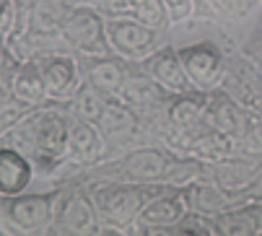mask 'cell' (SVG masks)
Listing matches in <instances>:
<instances>
[{
	"label": "cell",
	"mask_w": 262,
	"mask_h": 236,
	"mask_svg": "<svg viewBox=\"0 0 262 236\" xmlns=\"http://www.w3.org/2000/svg\"><path fill=\"white\" fill-rule=\"evenodd\" d=\"M0 145H13L24 151L34 161L36 171L52 174L68 164L70 153V109L68 104L50 101L34 106L24 114V120L3 135Z\"/></svg>",
	"instance_id": "cell-1"
},
{
	"label": "cell",
	"mask_w": 262,
	"mask_h": 236,
	"mask_svg": "<svg viewBox=\"0 0 262 236\" xmlns=\"http://www.w3.org/2000/svg\"><path fill=\"white\" fill-rule=\"evenodd\" d=\"M164 189H166L164 182L161 184H133V182H120V179L99 182L89 187L99 221H101V231H120V233L130 231L143 205Z\"/></svg>",
	"instance_id": "cell-2"
},
{
	"label": "cell",
	"mask_w": 262,
	"mask_h": 236,
	"mask_svg": "<svg viewBox=\"0 0 262 236\" xmlns=\"http://www.w3.org/2000/svg\"><path fill=\"white\" fill-rule=\"evenodd\" d=\"M60 189L52 192H24L16 198H3L0 223L11 233H50L55 223Z\"/></svg>",
	"instance_id": "cell-3"
},
{
	"label": "cell",
	"mask_w": 262,
	"mask_h": 236,
	"mask_svg": "<svg viewBox=\"0 0 262 236\" xmlns=\"http://www.w3.org/2000/svg\"><path fill=\"white\" fill-rule=\"evenodd\" d=\"M60 36L65 39V47L76 52L78 57H91V55H104L109 50L106 39V16L89 3H81L70 11V16L62 24Z\"/></svg>",
	"instance_id": "cell-4"
},
{
	"label": "cell",
	"mask_w": 262,
	"mask_h": 236,
	"mask_svg": "<svg viewBox=\"0 0 262 236\" xmlns=\"http://www.w3.org/2000/svg\"><path fill=\"white\" fill-rule=\"evenodd\" d=\"M104 143L109 151H130V148H138L145 143V135H148V125L143 117L130 106L125 104L120 96H112L106 99V106L96 122Z\"/></svg>",
	"instance_id": "cell-5"
},
{
	"label": "cell",
	"mask_w": 262,
	"mask_h": 236,
	"mask_svg": "<svg viewBox=\"0 0 262 236\" xmlns=\"http://www.w3.org/2000/svg\"><path fill=\"white\" fill-rule=\"evenodd\" d=\"M50 233L65 236H91L101 233V221L89 189H65L60 187V198L55 208V223Z\"/></svg>",
	"instance_id": "cell-6"
},
{
	"label": "cell",
	"mask_w": 262,
	"mask_h": 236,
	"mask_svg": "<svg viewBox=\"0 0 262 236\" xmlns=\"http://www.w3.org/2000/svg\"><path fill=\"white\" fill-rule=\"evenodd\" d=\"M174 156L177 153L171 148L143 143L122 153V159L115 164L112 177L120 182H133V184H161Z\"/></svg>",
	"instance_id": "cell-7"
},
{
	"label": "cell",
	"mask_w": 262,
	"mask_h": 236,
	"mask_svg": "<svg viewBox=\"0 0 262 236\" xmlns=\"http://www.w3.org/2000/svg\"><path fill=\"white\" fill-rule=\"evenodd\" d=\"M221 91H226L249 112H262V62L247 52L226 57Z\"/></svg>",
	"instance_id": "cell-8"
},
{
	"label": "cell",
	"mask_w": 262,
	"mask_h": 236,
	"mask_svg": "<svg viewBox=\"0 0 262 236\" xmlns=\"http://www.w3.org/2000/svg\"><path fill=\"white\" fill-rule=\"evenodd\" d=\"M179 57H182V65L195 91L210 94L221 89L223 73H226V55H223V50L215 42L203 39V42L179 47Z\"/></svg>",
	"instance_id": "cell-9"
},
{
	"label": "cell",
	"mask_w": 262,
	"mask_h": 236,
	"mask_svg": "<svg viewBox=\"0 0 262 236\" xmlns=\"http://www.w3.org/2000/svg\"><path fill=\"white\" fill-rule=\"evenodd\" d=\"M159 34L156 29L140 24L133 16H109L106 18V39L109 50L122 55L130 62H140L154 50H159Z\"/></svg>",
	"instance_id": "cell-10"
},
{
	"label": "cell",
	"mask_w": 262,
	"mask_h": 236,
	"mask_svg": "<svg viewBox=\"0 0 262 236\" xmlns=\"http://www.w3.org/2000/svg\"><path fill=\"white\" fill-rule=\"evenodd\" d=\"M42 68V78H45V89L50 101L57 104H68L70 96L78 91V86L83 83V68H81V57L68 55L65 50L57 52H47L36 57Z\"/></svg>",
	"instance_id": "cell-11"
},
{
	"label": "cell",
	"mask_w": 262,
	"mask_h": 236,
	"mask_svg": "<svg viewBox=\"0 0 262 236\" xmlns=\"http://www.w3.org/2000/svg\"><path fill=\"white\" fill-rule=\"evenodd\" d=\"M187 210H190V205L184 200V192L166 187L164 192H159L156 198H151L143 205V210L135 218L133 231H138V233H169Z\"/></svg>",
	"instance_id": "cell-12"
},
{
	"label": "cell",
	"mask_w": 262,
	"mask_h": 236,
	"mask_svg": "<svg viewBox=\"0 0 262 236\" xmlns=\"http://www.w3.org/2000/svg\"><path fill=\"white\" fill-rule=\"evenodd\" d=\"M140 70H145L154 81L171 96L177 94H187V91H195L190 78H187V70L182 65V57H179V50L171 47V45H161L159 50H154L148 57H143L138 62Z\"/></svg>",
	"instance_id": "cell-13"
},
{
	"label": "cell",
	"mask_w": 262,
	"mask_h": 236,
	"mask_svg": "<svg viewBox=\"0 0 262 236\" xmlns=\"http://www.w3.org/2000/svg\"><path fill=\"white\" fill-rule=\"evenodd\" d=\"M81 68H83V81L91 83L96 91H101L106 99H112L120 94L122 83L127 81L133 62L117 52H104V55L81 57Z\"/></svg>",
	"instance_id": "cell-14"
},
{
	"label": "cell",
	"mask_w": 262,
	"mask_h": 236,
	"mask_svg": "<svg viewBox=\"0 0 262 236\" xmlns=\"http://www.w3.org/2000/svg\"><path fill=\"white\" fill-rule=\"evenodd\" d=\"M205 122L215 130H221L223 135H229L234 140H244V135L249 133V122H252V112L247 106H242L236 99H231L226 91H210L208 94V117Z\"/></svg>",
	"instance_id": "cell-15"
},
{
	"label": "cell",
	"mask_w": 262,
	"mask_h": 236,
	"mask_svg": "<svg viewBox=\"0 0 262 236\" xmlns=\"http://www.w3.org/2000/svg\"><path fill=\"white\" fill-rule=\"evenodd\" d=\"M259 161L262 159H254V156H247V153H234V156H226V159L208 161V179H213L218 187H223L231 195L247 198V187Z\"/></svg>",
	"instance_id": "cell-16"
},
{
	"label": "cell",
	"mask_w": 262,
	"mask_h": 236,
	"mask_svg": "<svg viewBox=\"0 0 262 236\" xmlns=\"http://www.w3.org/2000/svg\"><path fill=\"white\" fill-rule=\"evenodd\" d=\"M36 166L29 156L13 145H0V198H16L29 192Z\"/></svg>",
	"instance_id": "cell-17"
},
{
	"label": "cell",
	"mask_w": 262,
	"mask_h": 236,
	"mask_svg": "<svg viewBox=\"0 0 262 236\" xmlns=\"http://www.w3.org/2000/svg\"><path fill=\"white\" fill-rule=\"evenodd\" d=\"M109 153L96 122H86L70 114V153L68 164L76 166H96Z\"/></svg>",
	"instance_id": "cell-18"
},
{
	"label": "cell",
	"mask_w": 262,
	"mask_h": 236,
	"mask_svg": "<svg viewBox=\"0 0 262 236\" xmlns=\"http://www.w3.org/2000/svg\"><path fill=\"white\" fill-rule=\"evenodd\" d=\"M125 104H130L140 117L145 112H156V109H164L166 101L171 99V94H166L151 75H148L145 70L140 68H133L130 75H127V81L122 83L120 94H117Z\"/></svg>",
	"instance_id": "cell-19"
},
{
	"label": "cell",
	"mask_w": 262,
	"mask_h": 236,
	"mask_svg": "<svg viewBox=\"0 0 262 236\" xmlns=\"http://www.w3.org/2000/svg\"><path fill=\"white\" fill-rule=\"evenodd\" d=\"M182 192H184V200L190 205V210H198V213H205V216H213V218L242 205V203H249L247 198H239V195H231L223 187H218L213 179H200Z\"/></svg>",
	"instance_id": "cell-20"
},
{
	"label": "cell",
	"mask_w": 262,
	"mask_h": 236,
	"mask_svg": "<svg viewBox=\"0 0 262 236\" xmlns=\"http://www.w3.org/2000/svg\"><path fill=\"white\" fill-rule=\"evenodd\" d=\"M208 117V94L203 91H187L177 94L166 101L164 120L159 125L179 127V130H198Z\"/></svg>",
	"instance_id": "cell-21"
},
{
	"label": "cell",
	"mask_w": 262,
	"mask_h": 236,
	"mask_svg": "<svg viewBox=\"0 0 262 236\" xmlns=\"http://www.w3.org/2000/svg\"><path fill=\"white\" fill-rule=\"evenodd\" d=\"M11 94L29 104V106H45L50 104V96H47V89H45V78H42V68L36 62V57L31 60H24L13 75H11Z\"/></svg>",
	"instance_id": "cell-22"
},
{
	"label": "cell",
	"mask_w": 262,
	"mask_h": 236,
	"mask_svg": "<svg viewBox=\"0 0 262 236\" xmlns=\"http://www.w3.org/2000/svg\"><path fill=\"white\" fill-rule=\"evenodd\" d=\"M76 8L73 0H39L31 11V24L29 34L36 36H60L65 18Z\"/></svg>",
	"instance_id": "cell-23"
},
{
	"label": "cell",
	"mask_w": 262,
	"mask_h": 236,
	"mask_svg": "<svg viewBox=\"0 0 262 236\" xmlns=\"http://www.w3.org/2000/svg\"><path fill=\"white\" fill-rule=\"evenodd\" d=\"M221 236H254L262 233V218L257 203H242L226 213L215 216Z\"/></svg>",
	"instance_id": "cell-24"
},
{
	"label": "cell",
	"mask_w": 262,
	"mask_h": 236,
	"mask_svg": "<svg viewBox=\"0 0 262 236\" xmlns=\"http://www.w3.org/2000/svg\"><path fill=\"white\" fill-rule=\"evenodd\" d=\"M200 179H208V161L198 159V156H174L169 169H166V177H164V184L169 189H187L190 184L200 182Z\"/></svg>",
	"instance_id": "cell-25"
},
{
	"label": "cell",
	"mask_w": 262,
	"mask_h": 236,
	"mask_svg": "<svg viewBox=\"0 0 262 236\" xmlns=\"http://www.w3.org/2000/svg\"><path fill=\"white\" fill-rule=\"evenodd\" d=\"M106 106V96L101 91H96L91 83H81L78 91L70 96L68 101V109L73 117H78V120H86V122H99V117Z\"/></svg>",
	"instance_id": "cell-26"
},
{
	"label": "cell",
	"mask_w": 262,
	"mask_h": 236,
	"mask_svg": "<svg viewBox=\"0 0 262 236\" xmlns=\"http://www.w3.org/2000/svg\"><path fill=\"white\" fill-rule=\"evenodd\" d=\"M169 233H177V236H221L215 218L198 213V210H187Z\"/></svg>",
	"instance_id": "cell-27"
},
{
	"label": "cell",
	"mask_w": 262,
	"mask_h": 236,
	"mask_svg": "<svg viewBox=\"0 0 262 236\" xmlns=\"http://www.w3.org/2000/svg\"><path fill=\"white\" fill-rule=\"evenodd\" d=\"M133 18H138L140 24L151 26L156 31H164L171 24V16L164 6V0H138V6L133 8Z\"/></svg>",
	"instance_id": "cell-28"
},
{
	"label": "cell",
	"mask_w": 262,
	"mask_h": 236,
	"mask_svg": "<svg viewBox=\"0 0 262 236\" xmlns=\"http://www.w3.org/2000/svg\"><path fill=\"white\" fill-rule=\"evenodd\" d=\"M29 109H34V106L18 101L13 94H8L3 101H0V140H3L6 133H11V130L24 120V114H26Z\"/></svg>",
	"instance_id": "cell-29"
},
{
	"label": "cell",
	"mask_w": 262,
	"mask_h": 236,
	"mask_svg": "<svg viewBox=\"0 0 262 236\" xmlns=\"http://www.w3.org/2000/svg\"><path fill=\"white\" fill-rule=\"evenodd\" d=\"M242 153L262 159V112H252V122H249V133L244 135V140L239 143Z\"/></svg>",
	"instance_id": "cell-30"
},
{
	"label": "cell",
	"mask_w": 262,
	"mask_h": 236,
	"mask_svg": "<svg viewBox=\"0 0 262 236\" xmlns=\"http://www.w3.org/2000/svg\"><path fill=\"white\" fill-rule=\"evenodd\" d=\"M18 31V11L13 0H0V36L11 39Z\"/></svg>",
	"instance_id": "cell-31"
},
{
	"label": "cell",
	"mask_w": 262,
	"mask_h": 236,
	"mask_svg": "<svg viewBox=\"0 0 262 236\" xmlns=\"http://www.w3.org/2000/svg\"><path fill=\"white\" fill-rule=\"evenodd\" d=\"M18 65H21V60L13 55V50H11V45H8V39L0 36V78L11 83V75H13V70H16Z\"/></svg>",
	"instance_id": "cell-32"
},
{
	"label": "cell",
	"mask_w": 262,
	"mask_h": 236,
	"mask_svg": "<svg viewBox=\"0 0 262 236\" xmlns=\"http://www.w3.org/2000/svg\"><path fill=\"white\" fill-rule=\"evenodd\" d=\"M138 0H96V8L109 18V16H133V8Z\"/></svg>",
	"instance_id": "cell-33"
},
{
	"label": "cell",
	"mask_w": 262,
	"mask_h": 236,
	"mask_svg": "<svg viewBox=\"0 0 262 236\" xmlns=\"http://www.w3.org/2000/svg\"><path fill=\"white\" fill-rule=\"evenodd\" d=\"M16 3V11H18V31L11 36V39H24L29 34V24H31V11L39 0H13Z\"/></svg>",
	"instance_id": "cell-34"
},
{
	"label": "cell",
	"mask_w": 262,
	"mask_h": 236,
	"mask_svg": "<svg viewBox=\"0 0 262 236\" xmlns=\"http://www.w3.org/2000/svg\"><path fill=\"white\" fill-rule=\"evenodd\" d=\"M164 6L171 16V24H179V21H187L195 11V0H164Z\"/></svg>",
	"instance_id": "cell-35"
},
{
	"label": "cell",
	"mask_w": 262,
	"mask_h": 236,
	"mask_svg": "<svg viewBox=\"0 0 262 236\" xmlns=\"http://www.w3.org/2000/svg\"><path fill=\"white\" fill-rule=\"evenodd\" d=\"M252 3H254V0H208V6H213V8L221 11V13H229V16L244 13Z\"/></svg>",
	"instance_id": "cell-36"
},
{
	"label": "cell",
	"mask_w": 262,
	"mask_h": 236,
	"mask_svg": "<svg viewBox=\"0 0 262 236\" xmlns=\"http://www.w3.org/2000/svg\"><path fill=\"white\" fill-rule=\"evenodd\" d=\"M247 200L249 203H262V161H259V166H257V171H254V177L247 187Z\"/></svg>",
	"instance_id": "cell-37"
},
{
	"label": "cell",
	"mask_w": 262,
	"mask_h": 236,
	"mask_svg": "<svg viewBox=\"0 0 262 236\" xmlns=\"http://www.w3.org/2000/svg\"><path fill=\"white\" fill-rule=\"evenodd\" d=\"M11 94V83L8 81H3V78H0V101H3L6 96Z\"/></svg>",
	"instance_id": "cell-38"
},
{
	"label": "cell",
	"mask_w": 262,
	"mask_h": 236,
	"mask_svg": "<svg viewBox=\"0 0 262 236\" xmlns=\"http://www.w3.org/2000/svg\"><path fill=\"white\" fill-rule=\"evenodd\" d=\"M254 57H257V60H259V62H262V39H259V52H257V55H254Z\"/></svg>",
	"instance_id": "cell-39"
},
{
	"label": "cell",
	"mask_w": 262,
	"mask_h": 236,
	"mask_svg": "<svg viewBox=\"0 0 262 236\" xmlns=\"http://www.w3.org/2000/svg\"><path fill=\"white\" fill-rule=\"evenodd\" d=\"M73 3H76V6H81V3H89V0H73Z\"/></svg>",
	"instance_id": "cell-40"
},
{
	"label": "cell",
	"mask_w": 262,
	"mask_h": 236,
	"mask_svg": "<svg viewBox=\"0 0 262 236\" xmlns=\"http://www.w3.org/2000/svg\"><path fill=\"white\" fill-rule=\"evenodd\" d=\"M257 205H259V218H262V203H257Z\"/></svg>",
	"instance_id": "cell-41"
},
{
	"label": "cell",
	"mask_w": 262,
	"mask_h": 236,
	"mask_svg": "<svg viewBox=\"0 0 262 236\" xmlns=\"http://www.w3.org/2000/svg\"><path fill=\"white\" fill-rule=\"evenodd\" d=\"M0 205H3V198H0Z\"/></svg>",
	"instance_id": "cell-42"
}]
</instances>
